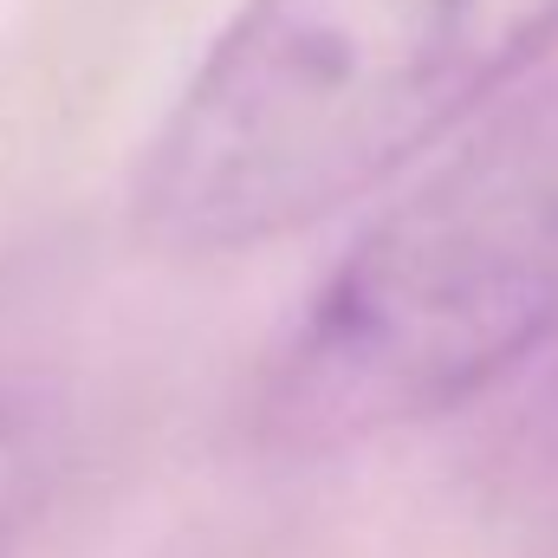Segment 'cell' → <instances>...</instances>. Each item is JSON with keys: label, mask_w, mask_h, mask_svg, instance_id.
I'll return each instance as SVG.
<instances>
[{"label": "cell", "mask_w": 558, "mask_h": 558, "mask_svg": "<svg viewBox=\"0 0 558 558\" xmlns=\"http://www.w3.org/2000/svg\"><path fill=\"white\" fill-rule=\"evenodd\" d=\"M65 448V410L39 377L0 371V558L20 553L26 526L39 520Z\"/></svg>", "instance_id": "cell-3"}, {"label": "cell", "mask_w": 558, "mask_h": 558, "mask_svg": "<svg viewBox=\"0 0 558 558\" xmlns=\"http://www.w3.org/2000/svg\"><path fill=\"white\" fill-rule=\"evenodd\" d=\"M558 331V92L494 111L397 195L286 331L260 428L351 448L448 416Z\"/></svg>", "instance_id": "cell-2"}, {"label": "cell", "mask_w": 558, "mask_h": 558, "mask_svg": "<svg viewBox=\"0 0 558 558\" xmlns=\"http://www.w3.org/2000/svg\"><path fill=\"white\" fill-rule=\"evenodd\" d=\"M558 39V0H247L162 111L137 221L241 254L357 202Z\"/></svg>", "instance_id": "cell-1"}]
</instances>
